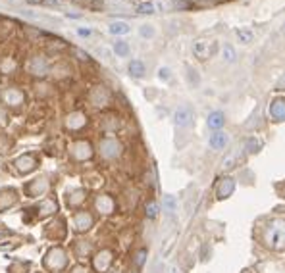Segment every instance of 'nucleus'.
<instances>
[{
	"mask_svg": "<svg viewBox=\"0 0 285 273\" xmlns=\"http://www.w3.org/2000/svg\"><path fill=\"white\" fill-rule=\"evenodd\" d=\"M160 77H164V79L168 77V71H166V69H162V71H160Z\"/></svg>",
	"mask_w": 285,
	"mask_h": 273,
	"instance_id": "b1692460",
	"label": "nucleus"
},
{
	"mask_svg": "<svg viewBox=\"0 0 285 273\" xmlns=\"http://www.w3.org/2000/svg\"><path fill=\"white\" fill-rule=\"evenodd\" d=\"M129 29H127V25L125 23H112V27H110V33H114V35H122V33H127Z\"/></svg>",
	"mask_w": 285,
	"mask_h": 273,
	"instance_id": "2eb2a0df",
	"label": "nucleus"
},
{
	"mask_svg": "<svg viewBox=\"0 0 285 273\" xmlns=\"http://www.w3.org/2000/svg\"><path fill=\"white\" fill-rule=\"evenodd\" d=\"M75 225L79 231H87L91 225H93V217L87 214V212H81V214L75 215Z\"/></svg>",
	"mask_w": 285,
	"mask_h": 273,
	"instance_id": "1a4fd4ad",
	"label": "nucleus"
},
{
	"mask_svg": "<svg viewBox=\"0 0 285 273\" xmlns=\"http://www.w3.org/2000/svg\"><path fill=\"white\" fill-rule=\"evenodd\" d=\"M139 10H141L142 14H152V10H154V8H152L150 4H144V6H141Z\"/></svg>",
	"mask_w": 285,
	"mask_h": 273,
	"instance_id": "4be33fe9",
	"label": "nucleus"
},
{
	"mask_svg": "<svg viewBox=\"0 0 285 273\" xmlns=\"http://www.w3.org/2000/svg\"><path fill=\"white\" fill-rule=\"evenodd\" d=\"M224 114L222 112H212L210 116H208V127L210 129H220L222 125H224Z\"/></svg>",
	"mask_w": 285,
	"mask_h": 273,
	"instance_id": "9d476101",
	"label": "nucleus"
},
{
	"mask_svg": "<svg viewBox=\"0 0 285 273\" xmlns=\"http://www.w3.org/2000/svg\"><path fill=\"white\" fill-rule=\"evenodd\" d=\"M260 240L266 248L276 250V252H284L285 250V219L276 217L270 219L266 223V227L260 233Z\"/></svg>",
	"mask_w": 285,
	"mask_h": 273,
	"instance_id": "f257e3e1",
	"label": "nucleus"
},
{
	"mask_svg": "<svg viewBox=\"0 0 285 273\" xmlns=\"http://www.w3.org/2000/svg\"><path fill=\"white\" fill-rule=\"evenodd\" d=\"M241 150H243V148H241ZM241 150L237 148L235 152H231V154H229V156L222 162V168H224V170H233V168H235V166L241 162V156H243V154H241Z\"/></svg>",
	"mask_w": 285,
	"mask_h": 273,
	"instance_id": "6e6552de",
	"label": "nucleus"
},
{
	"mask_svg": "<svg viewBox=\"0 0 285 273\" xmlns=\"http://www.w3.org/2000/svg\"><path fill=\"white\" fill-rule=\"evenodd\" d=\"M193 52H195V56L199 60H206L210 58V54H212V46H210L208 40H197L195 46H193Z\"/></svg>",
	"mask_w": 285,
	"mask_h": 273,
	"instance_id": "39448f33",
	"label": "nucleus"
},
{
	"mask_svg": "<svg viewBox=\"0 0 285 273\" xmlns=\"http://www.w3.org/2000/svg\"><path fill=\"white\" fill-rule=\"evenodd\" d=\"M73 273H87V270H83V268H77V270H75Z\"/></svg>",
	"mask_w": 285,
	"mask_h": 273,
	"instance_id": "393cba45",
	"label": "nucleus"
},
{
	"mask_svg": "<svg viewBox=\"0 0 285 273\" xmlns=\"http://www.w3.org/2000/svg\"><path fill=\"white\" fill-rule=\"evenodd\" d=\"M233 191H235V181L231 177H224L220 181L218 189H216V195H218L220 200H225V198H229V196L233 195Z\"/></svg>",
	"mask_w": 285,
	"mask_h": 273,
	"instance_id": "f03ea898",
	"label": "nucleus"
},
{
	"mask_svg": "<svg viewBox=\"0 0 285 273\" xmlns=\"http://www.w3.org/2000/svg\"><path fill=\"white\" fill-rule=\"evenodd\" d=\"M278 87H280V89H284V87H285V73H284V77L280 79V83H278Z\"/></svg>",
	"mask_w": 285,
	"mask_h": 273,
	"instance_id": "5701e85b",
	"label": "nucleus"
},
{
	"mask_svg": "<svg viewBox=\"0 0 285 273\" xmlns=\"http://www.w3.org/2000/svg\"><path fill=\"white\" fill-rule=\"evenodd\" d=\"M156 214H158V206L150 202V204L146 206V215H148V217H156Z\"/></svg>",
	"mask_w": 285,
	"mask_h": 273,
	"instance_id": "6ab92c4d",
	"label": "nucleus"
},
{
	"mask_svg": "<svg viewBox=\"0 0 285 273\" xmlns=\"http://www.w3.org/2000/svg\"><path fill=\"white\" fill-rule=\"evenodd\" d=\"M129 71H131L135 77H141L142 73H144V66H142L141 62H131V66H129Z\"/></svg>",
	"mask_w": 285,
	"mask_h": 273,
	"instance_id": "4468645a",
	"label": "nucleus"
},
{
	"mask_svg": "<svg viewBox=\"0 0 285 273\" xmlns=\"http://www.w3.org/2000/svg\"><path fill=\"white\" fill-rule=\"evenodd\" d=\"M227 140H229V136L225 135V133H220V131H216L214 135L210 136V146H212L214 150H222V148H225Z\"/></svg>",
	"mask_w": 285,
	"mask_h": 273,
	"instance_id": "0eeeda50",
	"label": "nucleus"
},
{
	"mask_svg": "<svg viewBox=\"0 0 285 273\" xmlns=\"http://www.w3.org/2000/svg\"><path fill=\"white\" fill-rule=\"evenodd\" d=\"M168 273H179V270H178V268H172V270H170Z\"/></svg>",
	"mask_w": 285,
	"mask_h": 273,
	"instance_id": "a878e982",
	"label": "nucleus"
},
{
	"mask_svg": "<svg viewBox=\"0 0 285 273\" xmlns=\"http://www.w3.org/2000/svg\"><path fill=\"white\" fill-rule=\"evenodd\" d=\"M224 58H225V62H233V60H235V52H233L231 46H225L224 48Z\"/></svg>",
	"mask_w": 285,
	"mask_h": 273,
	"instance_id": "a211bd4d",
	"label": "nucleus"
},
{
	"mask_svg": "<svg viewBox=\"0 0 285 273\" xmlns=\"http://www.w3.org/2000/svg\"><path fill=\"white\" fill-rule=\"evenodd\" d=\"M102 148H104V156H118L120 154V144L116 142V140H106L104 144H102Z\"/></svg>",
	"mask_w": 285,
	"mask_h": 273,
	"instance_id": "f8f14e48",
	"label": "nucleus"
},
{
	"mask_svg": "<svg viewBox=\"0 0 285 273\" xmlns=\"http://www.w3.org/2000/svg\"><path fill=\"white\" fill-rule=\"evenodd\" d=\"M116 52H118L120 56H125V54L129 52V48H127V44H123V42H118V44H116Z\"/></svg>",
	"mask_w": 285,
	"mask_h": 273,
	"instance_id": "aec40b11",
	"label": "nucleus"
},
{
	"mask_svg": "<svg viewBox=\"0 0 285 273\" xmlns=\"http://www.w3.org/2000/svg\"><path fill=\"white\" fill-rule=\"evenodd\" d=\"M110 262H112V254L108 252V250H104V252H101L95 258V268H97L99 272H106L108 266H110Z\"/></svg>",
	"mask_w": 285,
	"mask_h": 273,
	"instance_id": "423d86ee",
	"label": "nucleus"
},
{
	"mask_svg": "<svg viewBox=\"0 0 285 273\" xmlns=\"http://www.w3.org/2000/svg\"><path fill=\"white\" fill-rule=\"evenodd\" d=\"M270 116L274 117V121H284L285 119V98H276L270 104Z\"/></svg>",
	"mask_w": 285,
	"mask_h": 273,
	"instance_id": "20e7f679",
	"label": "nucleus"
},
{
	"mask_svg": "<svg viewBox=\"0 0 285 273\" xmlns=\"http://www.w3.org/2000/svg\"><path fill=\"white\" fill-rule=\"evenodd\" d=\"M174 119H176V123H178L179 127H189V125L193 123V119H195V114H193L191 108L185 106V108H179V110L176 112Z\"/></svg>",
	"mask_w": 285,
	"mask_h": 273,
	"instance_id": "7ed1b4c3",
	"label": "nucleus"
},
{
	"mask_svg": "<svg viewBox=\"0 0 285 273\" xmlns=\"http://www.w3.org/2000/svg\"><path fill=\"white\" fill-rule=\"evenodd\" d=\"M97 208L101 210L102 214H110V212L114 210V202H112V198H108V196H101V198L97 200Z\"/></svg>",
	"mask_w": 285,
	"mask_h": 273,
	"instance_id": "9b49d317",
	"label": "nucleus"
},
{
	"mask_svg": "<svg viewBox=\"0 0 285 273\" xmlns=\"http://www.w3.org/2000/svg\"><path fill=\"white\" fill-rule=\"evenodd\" d=\"M164 208H166L168 214H174V212H176V200H174V196H166V200H164Z\"/></svg>",
	"mask_w": 285,
	"mask_h": 273,
	"instance_id": "dca6fc26",
	"label": "nucleus"
},
{
	"mask_svg": "<svg viewBox=\"0 0 285 273\" xmlns=\"http://www.w3.org/2000/svg\"><path fill=\"white\" fill-rule=\"evenodd\" d=\"M235 37H237V40H239L241 44H249V42H252V39H254V33H252L250 29H235Z\"/></svg>",
	"mask_w": 285,
	"mask_h": 273,
	"instance_id": "ddd939ff",
	"label": "nucleus"
},
{
	"mask_svg": "<svg viewBox=\"0 0 285 273\" xmlns=\"http://www.w3.org/2000/svg\"><path fill=\"white\" fill-rule=\"evenodd\" d=\"M258 146H260V142H258L256 138H249V140H247V148H245V150H247V152H256V150H258Z\"/></svg>",
	"mask_w": 285,
	"mask_h": 273,
	"instance_id": "f3484780",
	"label": "nucleus"
},
{
	"mask_svg": "<svg viewBox=\"0 0 285 273\" xmlns=\"http://www.w3.org/2000/svg\"><path fill=\"white\" fill-rule=\"evenodd\" d=\"M144 256H146V252H144V250H141V252L137 254V260H135V264H137V266H142V262H144Z\"/></svg>",
	"mask_w": 285,
	"mask_h": 273,
	"instance_id": "412c9836",
	"label": "nucleus"
}]
</instances>
